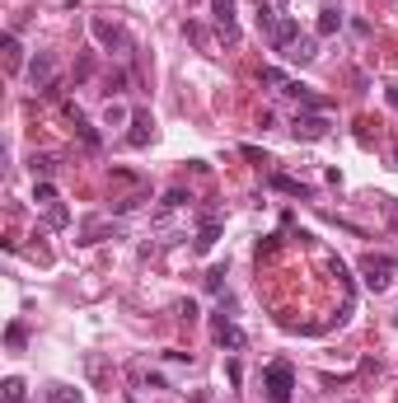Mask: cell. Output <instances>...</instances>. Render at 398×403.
<instances>
[{
    "label": "cell",
    "instance_id": "cell-3",
    "mask_svg": "<svg viewBox=\"0 0 398 403\" xmlns=\"http://www.w3.org/2000/svg\"><path fill=\"white\" fill-rule=\"evenodd\" d=\"M328 118H323V113H295V122H291V136L295 141H323L328 136Z\"/></svg>",
    "mask_w": 398,
    "mask_h": 403
},
{
    "label": "cell",
    "instance_id": "cell-25",
    "mask_svg": "<svg viewBox=\"0 0 398 403\" xmlns=\"http://www.w3.org/2000/svg\"><path fill=\"white\" fill-rule=\"evenodd\" d=\"M394 169H398V146H394Z\"/></svg>",
    "mask_w": 398,
    "mask_h": 403
},
{
    "label": "cell",
    "instance_id": "cell-1",
    "mask_svg": "<svg viewBox=\"0 0 398 403\" xmlns=\"http://www.w3.org/2000/svg\"><path fill=\"white\" fill-rule=\"evenodd\" d=\"M394 272H398V263L384 258V253H366V258H361V281H366L370 291H389V286H394Z\"/></svg>",
    "mask_w": 398,
    "mask_h": 403
},
{
    "label": "cell",
    "instance_id": "cell-2",
    "mask_svg": "<svg viewBox=\"0 0 398 403\" xmlns=\"http://www.w3.org/2000/svg\"><path fill=\"white\" fill-rule=\"evenodd\" d=\"M291 394H295V371L286 366V361H272V366H267V399L272 403H291Z\"/></svg>",
    "mask_w": 398,
    "mask_h": 403
},
{
    "label": "cell",
    "instance_id": "cell-20",
    "mask_svg": "<svg viewBox=\"0 0 398 403\" xmlns=\"http://www.w3.org/2000/svg\"><path fill=\"white\" fill-rule=\"evenodd\" d=\"M33 197H38V206H52V202H57V188H52V183H38V192H33Z\"/></svg>",
    "mask_w": 398,
    "mask_h": 403
},
{
    "label": "cell",
    "instance_id": "cell-5",
    "mask_svg": "<svg viewBox=\"0 0 398 403\" xmlns=\"http://www.w3.org/2000/svg\"><path fill=\"white\" fill-rule=\"evenodd\" d=\"M29 80H33V90H43V94L57 85V62H52V52H38L29 62Z\"/></svg>",
    "mask_w": 398,
    "mask_h": 403
},
{
    "label": "cell",
    "instance_id": "cell-8",
    "mask_svg": "<svg viewBox=\"0 0 398 403\" xmlns=\"http://www.w3.org/2000/svg\"><path fill=\"white\" fill-rule=\"evenodd\" d=\"M281 57H286V62H300V66H309L314 57H319V43H314V38H295V43L286 47Z\"/></svg>",
    "mask_w": 398,
    "mask_h": 403
},
{
    "label": "cell",
    "instance_id": "cell-23",
    "mask_svg": "<svg viewBox=\"0 0 398 403\" xmlns=\"http://www.w3.org/2000/svg\"><path fill=\"white\" fill-rule=\"evenodd\" d=\"M173 314H178V319H192V314H197V305H192V300H178V305H173Z\"/></svg>",
    "mask_w": 398,
    "mask_h": 403
},
{
    "label": "cell",
    "instance_id": "cell-7",
    "mask_svg": "<svg viewBox=\"0 0 398 403\" xmlns=\"http://www.w3.org/2000/svg\"><path fill=\"white\" fill-rule=\"evenodd\" d=\"M108 234H122V225H118V220H104V216H90L80 225V244H99Z\"/></svg>",
    "mask_w": 398,
    "mask_h": 403
},
{
    "label": "cell",
    "instance_id": "cell-17",
    "mask_svg": "<svg viewBox=\"0 0 398 403\" xmlns=\"http://www.w3.org/2000/svg\"><path fill=\"white\" fill-rule=\"evenodd\" d=\"M337 29H342V15H337V10H323L319 15V33L328 38V33H337Z\"/></svg>",
    "mask_w": 398,
    "mask_h": 403
},
{
    "label": "cell",
    "instance_id": "cell-13",
    "mask_svg": "<svg viewBox=\"0 0 398 403\" xmlns=\"http://www.w3.org/2000/svg\"><path fill=\"white\" fill-rule=\"evenodd\" d=\"M47 403H85V394L71 389V385H52L47 389Z\"/></svg>",
    "mask_w": 398,
    "mask_h": 403
},
{
    "label": "cell",
    "instance_id": "cell-9",
    "mask_svg": "<svg viewBox=\"0 0 398 403\" xmlns=\"http://www.w3.org/2000/svg\"><path fill=\"white\" fill-rule=\"evenodd\" d=\"M215 338H220V347H230V352H244V347H248L244 328H239V324H225V319L215 324Z\"/></svg>",
    "mask_w": 398,
    "mask_h": 403
},
{
    "label": "cell",
    "instance_id": "cell-12",
    "mask_svg": "<svg viewBox=\"0 0 398 403\" xmlns=\"http://www.w3.org/2000/svg\"><path fill=\"white\" fill-rule=\"evenodd\" d=\"M220 239V220L215 216H201V230H197V253H206V248Z\"/></svg>",
    "mask_w": 398,
    "mask_h": 403
},
{
    "label": "cell",
    "instance_id": "cell-22",
    "mask_svg": "<svg viewBox=\"0 0 398 403\" xmlns=\"http://www.w3.org/2000/svg\"><path fill=\"white\" fill-rule=\"evenodd\" d=\"M118 122H127V108H118V104H108V127H118Z\"/></svg>",
    "mask_w": 398,
    "mask_h": 403
},
{
    "label": "cell",
    "instance_id": "cell-14",
    "mask_svg": "<svg viewBox=\"0 0 398 403\" xmlns=\"http://www.w3.org/2000/svg\"><path fill=\"white\" fill-rule=\"evenodd\" d=\"M19 57H24V52H19V38H15V33H5V71H10V76L19 71Z\"/></svg>",
    "mask_w": 398,
    "mask_h": 403
},
{
    "label": "cell",
    "instance_id": "cell-6",
    "mask_svg": "<svg viewBox=\"0 0 398 403\" xmlns=\"http://www.w3.org/2000/svg\"><path fill=\"white\" fill-rule=\"evenodd\" d=\"M90 29H94V38H99V43H104L108 52H132V38H127V33L118 29V24H108V19H94Z\"/></svg>",
    "mask_w": 398,
    "mask_h": 403
},
{
    "label": "cell",
    "instance_id": "cell-10",
    "mask_svg": "<svg viewBox=\"0 0 398 403\" xmlns=\"http://www.w3.org/2000/svg\"><path fill=\"white\" fill-rule=\"evenodd\" d=\"M272 188H276V192H286V197H314V188L300 183V178H291V174H272Z\"/></svg>",
    "mask_w": 398,
    "mask_h": 403
},
{
    "label": "cell",
    "instance_id": "cell-19",
    "mask_svg": "<svg viewBox=\"0 0 398 403\" xmlns=\"http://www.w3.org/2000/svg\"><path fill=\"white\" fill-rule=\"evenodd\" d=\"M24 338H29V333H24V324H10V328H5V342H10V352H19V347H24Z\"/></svg>",
    "mask_w": 398,
    "mask_h": 403
},
{
    "label": "cell",
    "instance_id": "cell-4",
    "mask_svg": "<svg viewBox=\"0 0 398 403\" xmlns=\"http://www.w3.org/2000/svg\"><path fill=\"white\" fill-rule=\"evenodd\" d=\"M211 19L225 43H239V19H234V0H211Z\"/></svg>",
    "mask_w": 398,
    "mask_h": 403
},
{
    "label": "cell",
    "instance_id": "cell-21",
    "mask_svg": "<svg viewBox=\"0 0 398 403\" xmlns=\"http://www.w3.org/2000/svg\"><path fill=\"white\" fill-rule=\"evenodd\" d=\"M220 277H225V267H211L206 272V291H220Z\"/></svg>",
    "mask_w": 398,
    "mask_h": 403
},
{
    "label": "cell",
    "instance_id": "cell-16",
    "mask_svg": "<svg viewBox=\"0 0 398 403\" xmlns=\"http://www.w3.org/2000/svg\"><path fill=\"white\" fill-rule=\"evenodd\" d=\"M183 33H187V38H192V43L201 47V52H206V47H211V33L201 29V24H192V19H187V24H183Z\"/></svg>",
    "mask_w": 398,
    "mask_h": 403
},
{
    "label": "cell",
    "instance_id": "cell-11",
    "mask_svg": "<svg viewBox=\"0 0 398 403\" xmlns=\"http://www.w3.org/2000/svg\"><path fill=\"white\" fill-rule=\"evenodd\" d=\"M150 136H155L150 113H136V118H132V132H127V141H132V146H150Z\"/></svg>",
    "mask_w": 398,
    "mask_h": 403
},
{
    "label": "cell",
    "instance_id": "cell-18",
    "mask_svg": "<svg viewBox=\"0 0 398 403\" xmlns=\"http://www.w3.org/2000/svg\"><path fill=\"white\" fill-rule=\"evenodd\" d=\"M5 403H24V380H19V375L5 380Z\"/></svg>",
    "mask_w": 398,
    "mask_h": 403
},
{
    "label": "cell",
    "instance_id": "cell-15",
    "mask_svg": "<svg viewBox=\"0 0 398 403\" xmlns=\"http://www.w3.org/2000/svg\"><path fill=\"white\" fill-rule=\"evenodd\" d=\"M262 85H267V90H281V94H286V85H291V80H286V76H281V71H276V66H267V71H262Z\"/></svg>",
    "mask_w": 398,
    "mask_h": 403
},
{
    "label": "cell",
    "instance_id": "cell-24",
    "mask_svg": "<svg viewBox=\"0 0 398 403\" xmlns=\"http://www.w3.org/2000/svg\"><path fill=\"white\" fill-rule=\"evenodd\" d=\"M244 155H248V160H253V164H272V160H267V155H262V150H258V146H244Z\"/></svg>",
    "mask_w": 398,
    "mask_h": 403
}]
</instances>
